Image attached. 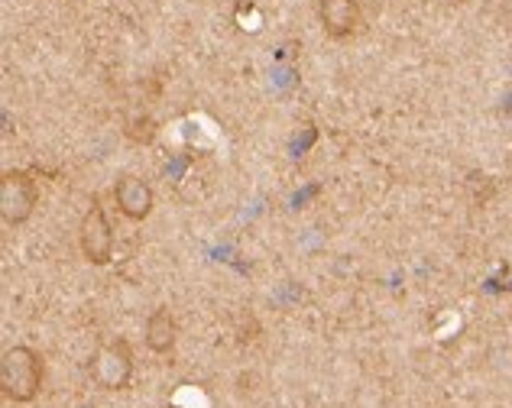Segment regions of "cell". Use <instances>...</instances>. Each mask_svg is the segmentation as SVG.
<instances>
[{
	"mask_svg": "<svg viewBox=\"0 0 512 408\" xmlns=\"http://www.w3.org/2000/svg\"><path fill=\"white\" fill-rule=\"evenodd\" d=\"M43 376H46V363L43 353H36L33 347H10L0 357V392H4L7 402H33L43 389Z\"/></svg>",
	"mask_w": 512,
	"mask_h": 408,
	"instance_id": "cell-1",
	"label": "cell"
},
{
	"mask_svg": "<svg viewBox=\"0 0 512 408\" xmlns=\"http://www.w3.org/2000/svg\"><path fill=\"white\" fill-rule=\"evenodd\" d=\"M39 204V188L36 179L23 169H7L0 175V217L10 227H20L33 217Z\"/></svg>",
	"mask_w": 512,
	"mask_h": 408,
	"instance_id": "cell-2",
	"label": "cell"
},
{
	"mask_svg": "<svg viewBox=\"0 0 512 408\" xmlns=\"http://www.w3.org/2000/svg\"><path fill=\"white\" fill-rule=\"evenodd\" d=\"M88 376L98 383L101 389H127L130 376H133V350L124 337L117 340H107L98 350H94V357L88 363Z\"/></svg>",
	"mask_w": 512,
	"mask_h": 408,
	"instance_id": "cell-3",
	"label": "cell"
},
{
	"mask_svg": "<svg viewBox=\"0 0 512 408\" xmlns=\"http://www.w3.org/2000/svg\"><path fill=\"white\" fill-rule=\"evenodd\" d=\"M78 243H82V253L91 266H107L114 256V230L111 221L104 214L101 198L91 201V208L82 217V227H78Z\"/></svg>",
	"mask_w": 512,
	"mask_h": 408,
	"instance_id": "cell-4",
	"label": "cell"
},
{
	"mask_svg": "<svg viewBox=\"0 0 512 408\" xmlns=\"http://www.w3.org/2000/svg\"><path fill=\"white\" fill-rule=\"evenodd\" d=\"M318 20L328 39H350L360 33L363 26V10L357 0H321L318 4Z\"/></svg>",
	"mask_w": 512,
	"mask_h": 408,
	"instance_id": "cell-5",
	"label": "cell"
},
{
	"mask_svg": "<svg viewBox=\"0 0 512 408\" xmlns=\"http://www.w3.org/2000/svg\"><path fill=\"white\" fill-rule=\"evenodd\" d=\"M114 201L120 214L130 217V221H146V217L153 214L156 195L143 179H137V175H120L114 185Z\"/></svg>",
	"mask_w": 512,
	"mask_h": 408,
	"instance_id": "cell-6",
	"label": "cell"
},
{
	"mask_svg": "<svg viewBox=\"0 0 512 408\" xmlns=\"http://www.w3.org/2000/svg\"><path fill=\"white\" fill-rule=\"evenodd\" d=\"M179 340V324L169 308H156L150 318H146V344L156 353H169Z\"/></svg>",
	"mask_w": 512,
	"mask_h": 408,
	"instance_id": "cell-7",
	"label": "cell"
},
{
	"mask_svg": "<svg viewBox=\"0 0 512 408\" xmlns=\"http://www.w3.org/2000/svg\"><path fill=\"white\" fill-rule=\"evenodd\" d=\"M127 133H130V136H133V140H137V143H150L153 136H156V124H153L150 117H143V120H133V124L127 127Z\"/></svg>",
	"mask_w": 512,
	"mask_h": 408,
	"instance_id": "cell-8",
	"label": "cell"
}]
</instances>
